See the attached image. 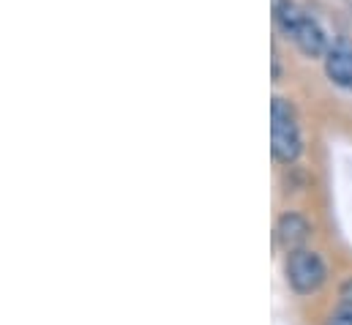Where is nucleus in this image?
<instances>
[{"label": "nucleus", "mask_w": 352, "mask_h": 325, "mask_svg": "<svg viewBox=\"0 0 352 325\" xmlns=\"http://www.w3.org/2000/svg\"><path fill=\"white\" fill-rule=\"evenodd\" d=\"M292 39H295L298 50L303 55H309V58H320V55L328 52V36H325V30L311 17L300 19V25L292 30Z\"/></svg>", "instance_id": "obj_3"}, {"label": "nucleus", "mask_w": 352, "mask_h": 325, "mask_svg": "<svg viewBox=\"0 0 352 325\" xmlns=\"http://www.w3.org/2000/svg\"><path fill=\"white\" fill-rule=\"evenodd\" d=\"M328 325H352V301H344V304L331 315Z\"/></svg>", "instance_id": "obj_6"}, {"label": "nucleus", "mask_w": 352, "mask_h": 325, "mask_svg": "<svg viewBox=\"0 0 352 325\" xmlns=\"http://www.w3.org/2000/svg\"><path fill=\"white\" fill-rule=\"evenodd\" d=\"M309 233H311V224L300 213H284L278 219V224H276V238L287 251H298L300 246L306 244Z\"/></svg>", "instance_id": "obj_4"}, {"label": "nucleus", "mask_w": 352, "mask_h": 325, "mask_svg": "<svg viewBox=\"0 0 352 325\" xmlns=\"http://www.w3.org/2000/svg\"><path fill=\"white\" fill-rule=\"evenodd\" d=\"M287 276H289V284L309 295L314 290H320V284L325 282V262L317 251H309V249H298L292 251L289 257V265H287Z\"/></svg>", "instance_id": "obj_2"}, {"label": "nucleus", "mask_w": 352, "mask_h": 325, "mask_svg": "<svg viewBox=\"0 0 352 325\" xmlns=\"http://www.w3.org/2000/svg\"><path fill=\"white\" fill-rule=\"evenodd\" d=\"M325 72L328 77L352 90V47L350 44H336L333 50H328L325 55Z\"/></svg>", "instance_id": "obj_5"}, {"label": "nucleus", "mask_w": 352, "mask_h": 325, "mask_svg": "<svg viewBox=\"0 0 352 325\" xmlns=\"http://www.w3.org/2000/svg\"><path fill=\"white\" fill-rule=\"evenodd\" d=\"M270 148L273 156L281 164H292L300 151H303V140H300V129L295 120V112L289 107V101L284 98H273L270 107Z\"/></svg>", "instance_id": "obj_1"}]
</instances>
